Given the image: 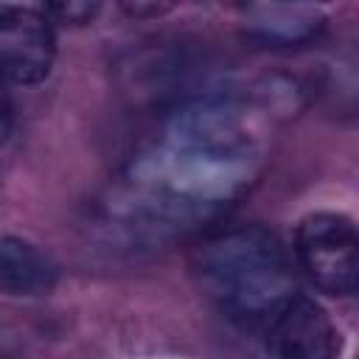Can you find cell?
<instances>
[{
    "instance_id": "5b68a950",
    "label": "cell",
    "mask_w": 359,
    "mask_h": 359,
    "mask_svg": "<svg viewBox=\"0 0 359 359\" xmlns=\"http://www.w3.org/2000/svg\"><path fill=\"white\" fill-rule=\"evenodd\" d=\"M56 283V264L31 241L0 238V292L31 297L45 294Z\"/></svg>"
},
{
    "instance_id": "52a82bcc",
    "label": "cell",
    "mask_w": 359,
    "mask_h": 359,
    "mask_svg": "<svg viewBox=\"0 0 359 359\" xmlns=\"http://www.w3.org/2000/svg\"><path fill=\"white\" fill-rule=\"evenodd\" d=\"M42 14L50 20V22H67V25H84L90 22L95 14H98V6L95 3H48L42 8Z\"/></svg>"
},
{
    "instance_id": "7a4b0ae2",
    "label": "cell",
    "mask_w": 359,
    "mask_h": 359,
    "mask_svg": "<svg viewBox=\"0 0 359 359\" xmlns=\"http://www.w3.org/2000/svg\"><path fill=\"white\" fill-rule=\"evenodd\" d=\"M294 252L306 275L325 294H351L359 272V241L348 216L311 213L300 222Z\"/></svg>"
},
{
    "instance_id": "ba28073f",
    "label": "cell",
    "mask_w": 359,
    "mask_h": 359,
    "mask_svg": "<svg viewBox=\"0 0 359 359\" xmlns=\"http://www.w3.org/2000/svg\"><path fill=\"white\" fill-rule=\"evenodd\" d=\"M11 126H14V104L6 90V79H0V143H6V137L11 135Z\"/></svg>"
},
{
    "instance_id": "277c9868",
    "label": "cell",
    "mask_w": 359,
    "mask_h": 359,
    "mask_svg": "<svg viewBox=\"0 0 359 359\" xmlns=\"http://www.w3.org/2000/svg\"><path fill=\"white\" fill-rule=\"evenodd\" d=\"M334 345L337 339L328 314L306 294H294L269 320V359H334Z\"/></svg>"
},
{
    "instance_id": "6da1fadb",
    "label": "cell",
    "mask_w": 359,
    "mask_h": 359,
    "mask_svg": "<svg viewBox=\"0 0 359 359\" xmlns=\"http://www.w3.org/2000/svg\"><path fill=\"white\" fill-rule=\"evenodd\" d=\"M196 275L208 297L238 323H269L294 294L292 258L261 224L210 236L196 252Z\"/></svg>"
},
{
    "instance_id": "3957f363",
    "label": "cell",
    "mask_w": 359,
    "mask_h": 359,
    "mask_svg": "<svg viewBox=\"0 0 359 359\" xmlns=\"http://www.w3.org/2000/svg\"><path fill=\"white\" fill-rule=\"evenodd\" d=\"M56 59L53 22L22 6H0V79L36 84L48 79Z\"/></svg>"
},
{
    "instance_id": "8992f818",
    "label": "cell",
    "mask_w": 359,
    "mask_h": 359,
    "mask_svg": "<svg viewBox=\"0 0 359 359\" xmlns=\"http://www.w3.org/2000/svg\"><path fill=\"white\" fill-rule=\"evenodd\" d=\"M244 20L258 42L286 48L309 42L323 25V11L314 6H247Z\"/></svg>"
},
{
    "instance_id": "9c48e42d",
    "label": "cell",
    "mask_w": 359,
    "mask_h": 359,
    "mask_svg": "<svg viewBox=\"0 0 359 359\" xmlns=\"http://www.w3.org/2000/svg\"><path fill=\"white\" fill-rule=\"evenodd\" d=\"M123 11H129V14H135V17H143V14H163V11H168V6H140V3H135V6H123Z\"/></svg>"
}]
</instances>
